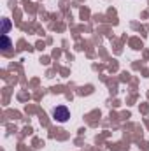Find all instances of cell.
I'll return each mask as SVG.
<instances>
[{
	"instance_id": "cell-2",
	"label": "cell",
	"mask_w": 149,
	"mask_h": 151,
	"mask_svg": "<svg viewBox=\"0 0 149 151\" xmlns=\"http://www.w3.org/2000/svg\"><path fill=\"white\" fill-rule=\"evenodd\" d=\"M0 42H2V49L7 53V51H11V47H12V42H11V39L7 37V34H4L2 39H0Z\"/></svg>"
},
{
	"instance_id": "cell-1",
	"label": "cell",
	"mask_w": 149,
	"mask_h": 151,
	"mask_svg": "<svg viewBox=\"0 0 149 151\" xmlns=\"http://www.w3.org/2000/svg\"><path fill=\"white\" fill-rule=\"evenodd\" d=\"M53 119L58 123H67L70 119V111L67 106H56L53 109Z\"/></svg>"
},
{
	"instance_id": "cell-3",
	"label": "cell",
	"mask_w": 149,
	"mask_h": 151,
	"mask_svg": "<svg viewBox=\"0 0 149 151\" xmlns=\"http://www.w3.org/2000/svg\"><path fill=\"white\" fill-rule=\"evenodd\" d=\"M9 30H11V21L7 18H4V34H7Z\"/></svg>"
}]
</instances>
